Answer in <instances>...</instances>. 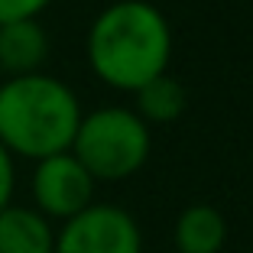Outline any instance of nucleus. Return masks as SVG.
I'll use <instances>...</instances> for the list:
<instances>
[{"instance_id":"f257e3e1","label":"nucleus","mask_w":253,"mask_h":253,"mask_svg":"<svg viewBox=\"0 0 253 253\" xmlns=\"http://www.w3.org/2000/svg\"><path fill=\"white\" fill-rule=\"evenodd\" d=\"M172 59L169 20L149 0H117L88 30V65L117 91H140L166 75Z\"/></svg>"},{"instance_id":"f03ea898","label":"nucleus","mask_w":253,"mask_h":253,"mask_svg":"<svg viewBox=\"0 0 253 253\" xmlns=\"http://www.w3.org/2000/svg\"><path fill=\"white\" fill-rule=\"evenodd\" d=\"M78 124V97L52 75H20L0 84V146L10 156L39 163L55 153H68Z\"/></svg>"},{"instance_id":"7ed1b4c3","label":"nucleus","mask_w":253,"mask_h":253,"mask_svg":"<svg viewBox=\"0 0 253 253\" xmlns=\"http://www.w3.org/2000/svg\"><path fill=\"white\" fill-rule=\"evenodd\" d=\"M149 149L153 136L140 114L126 107H101L82 114L68 153L88 169L94 182H120L146 166Z\"/></svg>"},{"instance_id":"20e7f679","label":"nucleus","mask_w":253,"mask_h":253,"mask_svg":"<svg viewBox=\"0 0 253 253\" xmlns=\"http://www.w3.org/2000/svg\"><path fill=\"white\" fill-rule=\"evenodd\" d=\"M55 253H143V234L130 211L94 201L55 231Z\"/></svg>"},{"instance_id":"39448f33","label":"nucleus","mask_w":253,"mask_h":253,"mask_svg":"<svg viewBox=\"0 0 253 253\" xmlns=\"http://www.w3.org/2000/svg\"><path fill=\"white\" fill-rule=\"evenodd\" d=\"M33 201L42 217L65 224L94 205V179L72 153H55L33 169Z\"/></svg>"},{"instance_id":"423d86ee","label":"nucleus","mask_w":253,"mask_h":253,"mask_svg":"<svg viewBox=\"0 0 253 253\" xmlns=\"http://www.w3.org/2000/svg\"><path fill=\"white\" fill-rule=\"evenodd\" d=\"M49 55V36L39 20H20L0 26V68L10 78L36 75Z\"/></svg>"},{"instance_id":"0eeeda50","label":"nucleus","mask_w":253,"mask_h":253,"mask_svg":"<svg viewBox=\"0 0 253 253\" xmlns=\"http://www.w3.org/2000/svg\"><path fill=\"white\" fill-rule=\"evenodd\" d=\"M0 253H55L52 221L36 208L7 205L0 211Z\"/></svg>"},{"instance_id":"6e6552de","label":"nucleus","mask_w":253,"mask_h":253,"mask_svg":"<svg viewBox=\"0 0 253 253\" xmlns=\"http://www.w3.org/2000/svg\"><path fill=\"white\" fill-rule=\"evenodd\" d=\"M227 221L214 205H188L175 221V253H221Z\"/></svg>"},{"instance_id":"1a4fd4ad","label":"nucleus","mask_w":253,"mask_h":253,"mask_svg":"<svg viewBox=\"0 0 253 253\" xmlns=\"http://www.w3.org/2000/svg\"><path fill=\"white\" fill-rule=\"evenodd\" d=\"M185 101L188 97L182 82L166 72L136 91V114L143 117V124H172V120L182 117Z\"/></svg>"},{"instance_id":"9d476101","label":"nucleus","mask_w":253,"mask_h":253,"mask_svg":"<svg viewBox=\"0 0 253 253\" xmlns=\"http://www.w3.org/2000/svg\"><path fill=\"white\" fill-rule=\"evenodd\" d=\"M52 0H0V26L20 23V20H39V13Z\"/></svg>"},{"instance_id":"9b49d317","label":"nucleus","mask_w":253,"mask_h":253,"mask_svg":"<svg viewBox=\"0 0 253 253\" xmlns=\"http://www.w3.org/2000/svg\"><path fill=\"white\" fill-rule=\"evenodd\" d=\"M13 188H16V169H13V156L0 146V211L13 205Z\"/></svg>"}]
</instances>
